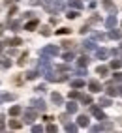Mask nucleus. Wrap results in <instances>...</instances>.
<instances>
[{"mask_svg":"<svg viewBox=\"0 0 122 133\" xmlns=\"http://www.w3.org/2000/svg\"><path fill=\"white\" fill-rule=\"evenodd\" d=\"M88 124H90V118L86 116V114H79V118H77V126H81V128H88Z\"/></svg>","mask_w":122,"mask_h":133,"instance_id":"9","label":"nucleus"},{"mask_svg":"<svg viewBox=\"0 0 122 133\" xmlns=\"http://www.w3.org/2000/svg\"><path fill=\"white\" fill-rule=\"evenodd\" d=\"M60 122H62V124H68V122H69V112L60 114Z\"/></svg>","mask_w":122,"mask_h":133,"instance_id":"40","label":"nucleus"},{"mask_svg":"<svg viewBox=\"0 0 122 133\" xmlns=\"http://www.w3.org/2000/svg\"><path fill=\"white\" fill-rule=\"evenodd\" d=\"M23 122L21 120H10V129H21Z\"/></svg>","mask_w":122,"mask_h":133,"instance_id":"25","label":"nucleus"},{"mask_svg":"<svg viewBox=\"0 0 122 133\" xmlns=\"http://www.w3.org/2000/svg\"><path fill=\"white\" fill-rule=\"evenodd\" d=\"M27 58H28V52H23V55H21V60L17 62V64H19V66L23 68V66H24V64H27V62H28Z\"/></svg>","mask_w":122,"mask_h":133,"instance_id":"34","label":"nucleus"},{"mask_svg":"<svg viewBox=\"0 0 122 133\" xmlns=\"http://www.w3.org/2000/svg\"><path fill=\"white\" fill-rule=\"evenodd\" d=\"M103 8H105L107 11H111V13H117V6L113 4V0H103Z\"/></svg>","mask_w":122,"mask_h":133,"instance_id":"13","label":"nucleus"},{"mask_svg":"<svg viewBox=\"0 0 122 133\" xmlns=\"http://www.w3.org/2000/svg\"><path fill=\"white\" fill-rule=\"evenodd\" d=\"M79 92H77V90H72V92H69V99H79Z\"/></svg>","mask_w":122,"mask_h":133,"instance_id":"44","label":"nucleus"},{"mask_svg":"<svg viewBox=\"0 0 122 133\" xmlns=\"http://www.w3.org/2000/svg\"><path fill=\"white\" fill-rule=\"evenodd\" d=\"M51 24H58V19H56V17H51Z\"/></svg>","mask_w":122,"mask_h":133,"instance_id":"56","label":"nucleus"},{"mask_svg":"<svg viewBox=\"0 0 122 133\" xmlns=\"http://www.w3.org/2000/svg\"><path fill=\"white\" fill-rule=\"evenodd\" d=\"M107 56H109L107 49H96V58H98V60H105Z\"/></svg>","mask_w":122,"mask_h":133,"instance_id":"14","label":"nucleus"},{"mask_svg":"<svg viewBox=\"0 0 122 133\" xmlns=\"http://www.w3.org/2000/svg\"><path fill=\"white\" fill-rule=\"evenodd\" d=\"M55 69H58V71H68V66H55Z\"/></svg>","mask_w":122,"mask_h":133,"instance_id":"52","label":"nucleus"},{"mask_svg":"<svg viewBox=\"0 0 122 133\" xmlns=\"http://www.w3.org/2000/svg\"><path fill=\"white\" fill-rule=\"evenodd\" d=\"M47 131H49V133H56V131H58V128L55 126V124H51V122H49V126H47Z\"/></svg>","mask_w":122,"mask_h":133,"instance_id":"43","label":"nucleus"},{"mask_svg":"<svg viewBox=\"0 0 122 133\" xmlns=\"http://www.w3.org/2000/svg\"><path fill=\"white\" fill-rule=\"evenodd\" d=\"M72 30L69 28H58V30H55V34H58V36H64V34H69Z\"/></svg>","mask_w":122,"mask_h":133,"instance_id":"41","label":"nucleus"},{"mask_svg":"<svg viewBox=\"0 0 122 133\" xmlns=\"http://www.w3.org/2000/svg\"><path fill=\"white\" fill-rule=\"evenodd\" d=\"M79 99H81L83 105H90V103H92V96H88V94H81Z\"/></svg>","mask_w":122,"mask_h":133,"instance_id":"22","label":"nucleus"},{"mask_svg":"<svg viewBox=\"0 0 122 133\" xmlns=\"http://www.w3.org/2000/svg\"><path fill=\"white\" fill-rule=\"evenodd\" d=\"M28 2H30L32 6H40V4L43 2V0H28Z\"/></svg>","mask_w":122,"mask_h":133,"instance_id":"54","label":"nucleus"},{"mask_svg":"<svg viewBox=\"0 0 122 133\" xmlns=\"http://www.w3.org/2000/svg\"><path fill=\"white\" fill-rule=\"evenodd\" d=\"M2 34H4V26L0 24V36H2Z\"/></svg>","mask_w":122,"mask_h":133,"instance_id":"58","label":"nucleus"},{"mask_svg":"<svg viewBox=\"0 0 122 133\" xmlns=\"http://www.w3.org/2000/svg\"><path fill=\"white\" fill-rule=\"evenodd\" d=\"M60 45H62L64 49H73V45H75V43H73V41H69V39H64L62 43H60Z\"/></svg>","mask_w":122,"mask_h":133,"instance_id":"35","label":"nucleus"},{"mask_svg":"<svg viewBox=\"0 0 122 133\" xmlns=\"http://www.w3.org/2000/svg\"><path fill=\"white\" fill-rule=\"evenodd\" d=\"M43 75H45V79H47L49 83H64V81H68V75L66 73H53L51 69L45 71Z\"/></svg>","mask_w":122,"mask_h":133,"instance_id":"2","label":"nucleus"},{"mask_svg":"<svg viewBox=\"0 0 122 133\" xmlns=\"http://www.w3.org/2000/svg\"><path fill=\"white\" fill-rule=\"evenodd\" d=\"M36 118H38V111L30 107V109L24 111V114H23V124H34Z\"/></svg>","mask_w":122,"mask_h":133,"instance_id":"3","label":"nucleus"},{"mask_svg":"<svg viewBox=\"0 0 122 133\" xmlns=\"http://www.w3.org/2000/svg\"><path fill=\"white\" fill-rule=\"evenodd\" d=\"M43 8H45L47 11H51V13H56V11H60V10H64V2L62 0H43Z\"/></svg>","mask_w":122,"mask_h":133,"instance_id":"1","label":"nucleus"},{"mask_svg":"<svg viewBox=\"0 0 122 133\" xmlns=\"http://www.w3.org/2000/svg\"><path fill=\"white\" fill-rule=\"evenodd\" d=\"M40 55H45V56H56V55H58V47H55V45H45V47L40 51Z\"/></svg>","mask_w":122,"mask_h":133,"instance_id":"6","label":"nucleus"},{"mask_svg":"<svg viewBox=\"0 0 122 133\" xmlns=\"http://www.w3.org/2000/svg\"><path fill=\"white\" fill-rule=\"evenodd\" d=\"M8 28L19 30V28H21V23H19V21H10V19H8Z\"/></svg>","mask_w":122,"mask_h":133,"instance_id":"26","label":"nucleus"},{"mask_svg":"<svg viewBox=\"0 0 122 133\" xmlns=\"http://www.w3.org/2000/svg\"><path fill=\"white\" fill-rule=\"evenodd\" d=\"M13 13H17V6H11V8H10V11H8V17H11Z\"/></svg>","mask_w":122,"mask_h":133,"instance_id":"51","label":"nucleus"},{"mask_svg":"<svg viewBox=\"0 0 122 133\" xmlns=\"http://www.w3.org/2000/svg\"><path fill=\"white\" fill-rule=\"evenodd\" d=\"M96 73L103 77V75H107V73H109V68H107V66H98V68H96Z\"/></svg>","mask_w":122,"mask_h":133,"instance_id":"27","label":"nucleus"},{"mask_svg":"<svg viewBox=\"0 0 122 133\" xmlns=\"http://www.w3.org/2000/svg\"><path fill=\"white\" fill-rule=\"evenodd\" d=\"M15 94H10V92H6V94H2V97H0V99H2V101H13L15 99Z\"/></svg>","mask_w":122,"mask_h":133,"instance_id":"31","label":"nucleus"},{"mask_svg":"<svg viewBox=\"0 0 122 133\" xmlns=\"http://www.w3.org/2000/svg\"><path fill=\"white\" fill-rule=\"evenodd\" d=\"M92 36H94V39H100V41H105V39H107V36H103L101 32H94Z\"/></svg>","mask_w":122,"mask_h":133,"instance_id":"37","label":"nucleus"},{"mask_svg":"<svg viewBox=\"0 0 122 133\" xmlns=\"http://www.w3.org/2000/svg\"><path fill=\"white\" fill-rule=\"evenodd\" d=\"M118 124H122V118H118Z\"/></svg>","mask_w":122,"mask_h":133,"instance_id":"59","label":"nucleus"},{"mask_svg":"<svg viewBox=\"0 0 122 133\" xmlns=\"http://www.w3.org/2000/svg\"><path fill=\"white\" fill-rule=\"evenodd\" d=\"M109 105H111L109 97H101V99H100V107H109Z\"/></svg>","mask_w":122,"mask_h":133,"instance_id":"36","label":"nucleus"},{"mask_svg":"<svg viewBox=\"0 0 122 133\" xmlns=\"http://www.w3.org/2000/svg\"><path fill=\"white\" fill-rule=\"evenodd\" d=\"M117 90H118V96H122V86H117Z\"/></svg>","mask_w":122,"mask_h":133,"instance_id":"57","label":"nucleus"},{"mask_svg":"<svg viewBox=\"0 0 122 133\" xmlns=\"http://www.w3.org/2000/svg\"><path fill=\"white\" fill-rule=\"evenodd\" d=\"M2 49H4V47H2V43H0V51H2Z\"/></svg>","mask_w":122,"mask_h":133,"instance_id":"60","label":"nucleus"},{"mask_svg":"<svg viewBox=\"0 0 122 133\" xmlns=\"http://www.w3.org/2000/svg\"><path fill=\"white\" fill-rule=\"evenodd\" d=\"M81 13H79V10H68V13H66V17L68 19H77Z\"/></svg>","mask_w":122,"mask_h":133,"instance_id":"28","label":"nucleus"},{"mask_svg":"<svg viewBox=\"0 0 122 133\" xmlns=\"http://www.w3.org/2000/svg\"><path fill=\"white\" fill-rule=\"evenodd\" d=\"M79 32L83 34V36H85V34H88V32H90V30H88V24H83V26H81V30H79Z\"/></svg>","mask_w":122,"mask_h":133,"instance_id":"48","label":"nucleus"},{"mask_svg":"<svg viewBox=\"0 0 122 133\" xmlns=\"http://www.w3.org/2000/svg\"><path fill=\"white\" fill-rule=\"evenodd\" d=\"M88 56H86V55H83L79 60H77V66H79V68H86V66H88Z\"/></svg>","mask_w":122,"mask_h":133,"instance_id":"20","label":"nucleus"},{"mask_svg":"<svg viewBox=\"0 0 122 133\" xmlns=\"http://www.w3.org/2000/svg\"><path fill=\"white\" fill-rule=\"evenodd\" d=\"M88 88H90V92H92V94H98V92L103 90L101 83H98V81H90V83H88Z\"/></svg>","mask_w":122,"mask_h":133,"instance_id":"8","label":"nucleus"},{"mask_svg":"<svg viewBox=\"0 0 122 133\" xmlns=\"http://www.w3.org/2000/svg\"><path fill=\"white\" fill-rule=\"evenodd\" d=\"M19 112H21V107H19V105H13V107L10 109V116H17Z\"/></svg>","mask_w":122,"mask_h":133,"instance_id":"33","label":"nucleus"},{"mask_svg":"<svg viewBox=\"0 0 122 133\" xmlns=\"http://www.w3.org/2000/svg\"><path fill=\"white\" fill-rule=\"evenodd\" d=\"M38 69H40V75H43L45 71H49L51 69V60L45 56V55H41L40 62H38Z\"/></svg>","mask_w":122,"mask_h":133,"instance_id":"4","label":"nucleus"},{"mask_svg":"<svg viewBox=\"0 0 122 133\" xmlns=\"http://www.w3.org/2000/svg\"><path fill=\"white\" fill-rule=\"evenodd\" d=\"M36 92L43 94V92H45V86H43V84H41V86H36Z\"/></svg>","mask_w":122,"mask_h":133,"instance_id":"55","label":"nucleus"},{"mask_svg":"<svg viewBox=\"0 0 122 133\" xmlns=\"http://www.w3.org/2000/svg\"><path fill=\"white\" fill-rule=\"evenodd\" d=\"M66 109H68V112H69V114H75V112H77V109H79V105H77V103L72 99V101H68V103H66Z\"/></svg>","mask_w":122,"mask_h":133,"instance_id":"12","label":"nucleus"},{"mask_svg":"<svg viewBox=\"0 0 122 133\" xmlns=\"http://www.w3.org/2000/svg\"><path fill=\"white\" fill-rule=\"evenodd\" d=\"M105 26H107V28H115V26H117V13H111L105 19Z\"/></svg>","mask_w":122,"mask_h":133,"instance_id":"10","label":"nucleus"},{"mask_svg":"<svg viewBox=\"0 0 122 133\" xmlns=\"http://www.w3.org/2000/svg\"><path fill=\"white\" fill-rule=\"evenodd\" d=\"M30 105H32V109H36V111H40V112H43L47 109V105H45V101L43 99H30Z\"/></svg>","mask_w":122,"mask_h":133,"instance_id":"7","label":"nucleus"},{"mask_svg":"<svg viewBox=\"0 0 122 133\" xmlns=\"http://www.w3.org/2000/svg\"><path fill=\"white\" fill-rule=\"evenodd\" d=\"M4 129H6V118L0 116V131H4Z\"/></svg>","mask_w":122,"mask_h":133,"instance_id":"46","label":"nucleus"},{"mask_svg":"<svg viewBox=\"0 0 122 133\" xmlns=\"http://www.w3.org/2000/svg\"><path fill=\"white\" fill-rule=\"evenodd\" d=\"M90 112H92L98 120H105V118H107V114L103 112V109L98 107V105H92V103H90Z\"/></svg>","mask_w":122,"mask_h":133,"instance_id":"5","label":"nucleus"},{"mask_svg":"<svg viewBox=\"0 0 122 133\" xmlns=\"http://www.w3.org/2000/svg\"><path fill=\"white\" fill-rule=\"evenodd\" d=\"M0 64H2L4 68H10L11 66V60H4V62H0Z\"/></svg>","mask_w":122,"mask_h":133,"instance_id":"53","label":"nucleus"},{"mask_svg":"<svg viewBox=\"0 0 122 133\" xmlns=\"http://www.w3.org/2000/svg\"><path fill=\"white\" fill-rule=\"evenodd\" d=\"M113 83H122V71H117L113 75Z\"/></svg>","mask_w":122,"mask_h":133,"instance_id":"39","label":"nucleus"},{"mask_svg":"<svg viewBox=\"0 0 122 133\" xmlns=\"http://www.w3.org/2000/svg\"><path fill=\"white\" fill-rule=\"evenodd\" d=\"M96 23H100V15L98 13H94L90 19H88V24H96Z\"/></svg>","mask_w":122,"mask_h":133,"instance_id":"38","label":"nucleus"},{"mask_svg":"<svg viewBox=\"0 0 122 133\" xmlns=\"http://www.w3.org/2000/svg\"><path fill=\"white\" fill-rule=\"evenodd\" d=\"M68 4H69V8H73V10H81V8H83L81 0H68Z\"/></svg>","mask_w":122,"mask_h":133,"instance_id":"21","label":"nucleus"},{"mask_svg":"<svg viewBox=\"0 0 122 133\" xmlns=\"http://www.w3.org/2000/svg\"><path fill=\"white\" fill-rule=\"evenodd\" d=\"M34 15H36V13H34V11H24V19H34Z\"/></svg>","mask_w":122,"mask_h":133,"instance_id":"47","label":"nucleus"},{"mask_svg":"<svg viewBox=\"0 0 122 133\" xmlns=\"http://www.w3.org/2000/svg\"><path fill=\"white\" fill-rule=\"evenodd\" d=\"M62 58H64V60L68 62V64H69V60H73V55H72V52H66V55H64Z\"/></svg>","mask_w":122,"mask_h":133,"instance_id":"49","label":"nucleus"},{"mask_svg":"<svg viewBox=\"0 0 122 133\" xmlns=\"http://www.w3.org/2000/svg\"><path fill=\"white\" fill-rule=\"evenodd\" d=\"M38 75H40L38 71H28V73H27V79H28V81H34V79H36Z\"/></svg>","mask_w":122,"mask_h":133,"instance_id":"42","label":"nucleus"},{"mask_svg":"<svg viewBox=\"0 0 122 133\" xmlns=\"http://www.w3.org/2000/svg\"><path fill=\"white\" fill-rule=\"evenodd\" d=\"M69 84H72V88H83L85 81L83 79H73V81H69Z\"/></svg>","mask_w":122,"mask_h":133,"instance_id":"23","label":"nucleus"},{"mask_svg":"<svg viewBox=\"0 0 122 133\" xmlns=\"http://www.w3.org/2000/svg\"><path fill=\"white\" fill-rule=\"evenodd\" d=\"M6 45H13V47L23 45V39H21V38H11V39H6Z\"/></svg>","mask_w":122,"mask_h":133,"instance_id":"19","label":"nucleus"},{"mask_svg":"<svg viewBox=\"0 0 122 133\" xmlns=\"http://www.w3.org/2000/svg\"><path fill=\"white\" fill-rule=\"evenodd\" d=\"M111 68H113V69L122 68V58H115V60H111Z\"/></svg>","mask_w":122,"mask_h":133,"instance_id":"32","label":"nucleus"},{"mask_svg":"<svg viewBox=\"0 0 122 133\" xmlns=\"http://www.w3.org/2000/svg\"><path fill=\"white\" fill-rule=\"evenodd\" d=\"M51 101H53L55 105H62V96H60L58 92H53L51 94Z\"/></svg>","mask_w":122,"mask_h":133,"instance_id":"16","label":"nucleus"},{"mask_svg":"<svg viewBox=\"0 0 122 133\" xmlns=\"http://www.w3.org/2000/svg\"><path fill=\"white\" fill-rule=\"evenodd\" d=\"M40 34H41V36H51L53 30H51L49 24H43V26H40Z\"/></svg>","mask_w":122,"mask_h":133,"instance_id":"18","label":"nucleus"},{"mask_svg":"<svg viewBox=\"0 0 122 133\" xmlns=\"http://www.w3.org/2000/svg\"><path fill=\"white\" fill-rule=\"evenodd\" d=\"M38 24H40V21L36 19V17H34V19H30L27 24H24V30H36V28H38Z\"/></svg>","mask_w":122,"mask_h":133,"instance_id":"11","label":"nucleus"},{"mask_svg":"<svg viewBox=\"0 0 122 133\" xmlns=\"http://www.w3.org/2000/svg\"><path fill=\"white\" fill-rule=\"evenodd\" d=\"M96 49V43L94 41H85L83 43V51H94Z\"/></svg>","mask_w":122,"mask_h":133,"instance_id":"29","label":"nucleus"},{"mask_svg":"<svg viewBox=\"0 0 122 133\" xmlns=\"http://www.w3.org/2000/svg\"><path fill=\"white\" fill-rule=\"evenodd\" d=\"M101 128H103V131H113V129H115V124L109 122V120L105 118V120L101 122Z\"/></svg>","mask_w":122,"mask_h":133,"instance_id":"15","label":"nucleus"},{"mask_svg":"<svg viewBox=\"0 0 122 133\" xmlns=\"http://www.w3.org/2000/svg\"><path fill=\"white\" fill-rule=\"evenodd\" d=\"M111 32H109V38L111 39H120L122 38V30H115V28H109Z\"/></svg>","mask_w":122,"mask_h":133,"instance_id":"17","label":"nucleus"},{"mask_svg":"<svg viewBox=\"0 0 122 133\" xmlns=\"http://www.w3.org/2000/svg\"><path fill=\"white\" fill-rule=\"evenodd\" d=\"M90 131H92V133H98V131H103V128H101V124H98V126H92Z\"/></svg>","mask_w":122,"mask_h":133,"instance_id":"45","label":"nucleus"},{"mask_svg":"<svg viewBox=\"0 0 122 133\" xmlns=\"http://www.w3.org/2000/svg\"><path fill=\"white\" fill-rule=\"evenodd\" d=\"M41 131H43L41 126H32V133H41Z\"/></svg>","mask_w":122,"mask_h":133,"instance_id":"50","label":"nucleus"},{"mask_svg":"<svg viewBox=\"0 0 122 133\" xmlns=\"http://www.w3.org/2000/svg\"><path fill=\"white\" fill-rule=\"evenodd\" d=\"M107 96H109V97H117V96H118V90H117L113 84H107Z\"/></svg>","mask_w":122,"mask_h":133,"instance_id":"24","label":"nucleus"},{"mask_svg":"<svg viewBox=\"0 0 122 133\" xmlns=\"http://www.w3.org/2000/svg\"><path fill=\"white\" fill-rule=\"evenodd\" d=\"M64 129H66L68 133H75V131H77V126H75V124H72V122H68V124H64Z\"/></svg>","mask_w":122,"mask_h":133,"instance_id":"30","label":"nucleus"}]
</instances>
